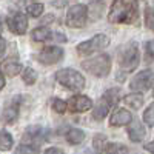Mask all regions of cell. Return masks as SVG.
I'll return each instance as SVG.
<instances>
[{
    "label": "cell",
    "mask_w": 154,
    "mask_h": 154,
    "mask_svg": "<svg viewBox=\"0 0 154 154\" xmlns=\"http://www.w3.org/2000/svg\"><path fill=\"white\" fill-rule=\"evenodd\" d=\"M145 48H146V60L148 62L149 60H154V40L148 42Z\"/></svg>",
    "instance_id": "30"
},
{
    "label": "cell",
    "mask_w": 154,
    "mask_h": 154,
    "mask_svg": "<svg viewBox=\"0 0 154 154\" xmlns=\"http://www.w3.org/2000/svg\"><path fill=\"white\" fill-rule=\"evenodd\" d=\"M66 140L71 145H79L85 140V133L79 128H71V130L66 133Z\"/></svg>",
    "instance_id": "17"
},
{
    "label": "cell",
    "mask_w": 154,
    "mask_h": 154,
    "mask_svg": "<svg viewBox=\"0 0 154 154\" xmlns=\"http://www.w3.org/2000/svg\"><path fill=\"white\" fill-rule=\"evenodd\" d=\"M31 37H32V40H35V42H46L48 38L53 37V32H51L48 28H45V26H38V28H35L31 32Z\"/></svg>",
    "instance_id": "18"
},
{
    "label": "cell",
    "mask_w": 154,
    "mask_h": 154,
    "mask_svg": "<svg viewBox=\"0 0 154 154\" xmlns=\"http://www.w3.org/2000/svg\"><path fill=\"white\" fill-rule=\"evenodd\" d=\"M109 45V37L105 34H97L93 38H89L86 42H82L77 45V53L80 54H91L96 51H100Z\"/></svg>",
    "instance_id": "6"
},
{
    "label": "cell",
    "mask_w": 154,
    "mask_h": 154,
    "mask_svg": "<svg viewBox=\"0 0 154 154\" xmlns=\"http://www.w3.org/2000/svg\"><path fill=\"white\" fill-rule=\"evenodd\" d=\"M26 12L32 17H40L43 14V5L42 3H31L28 8H26Z\"/></svg>",
    "instance_id": "26"
},
{
    "label": "cell",
    "mask_w": 154,
    "mask_h": 154,
    "mask_svg": "<svg viewBox=\"0 0 154 154\" xmlns=\"http://www.w3.org/2000/svg\"><path fill=\"white\" fill-rule=\"evenodd\" d=\"M22 79H23V82L26 85H34L35 80H37V72L32 68H26L23 71V74H22Z\"/></svg>",
    "instance_id": "23"
},
{
    "label": "cell",
    "mask_w": 154,
    "mask_h": 154,
    "mask_svg": "<svg viewBox=\"0 0 154 154\" xmlns=\"http://www.w3.org/2000/svg\"><path fill=\"white\" fill-rule=\"evenodd\" d=\"M3 86H5V77H3L2 72H0V91L3 89Z\"/></svg>",
    "instance_id": "34"
},
{
    "label": "cell",
    "mask_w": 154,
    "mask_h": 154,
    "mask_svg": "<svg viewBox=\"0 0 154 154\" xmlns=\"http://www.w3.org/2000/svg\"><path fill=\"white\" fill-rule=\"evenodd\" d=\"M8 23V28L12 34H17V35H22L26 32V28H28V19L23 12H14L11 14L6 20Z\"/></svg>",
    "instance_id": "9"
},
{
    "label": "cell",
    "mask_w": 154,
    "mask_h": 154,
    "mask_svg": "<svg viewBox=\"0 0 154 154\" xmlns=\"http://www.w3.org/2000/svg\"><path fill=\"white\" fill-rule=\"evenodd\" d=\"M56 79L60 85H63L72 91H80L85 88V79L80 72H77L72 68H63L56 72Z\"/></svg>",
    "instance_id": "2"
},
{
    "label": "cell",
    "mask_w": 154,
    "mask_h": 154,
    "mask_svg": "<svg viewBox=\"0 0 154 154\" xmlns=\"http://www.w3.org/2000/svg\"><path fill=\"white\" fill-rule=\"evenodd\" d=\"M12 143H14V140H12V136L9 133L5 131V130L0 131V149L2 151H9L12 148Z\"/></svg>",
    "instance_id": "20"
},
{
    "label": "cell",
    "mask_w": 154,
    "mask_h": 154,
    "mask_svg": "<svg viewBox=\"0 0 154 154\" xmlns=\"http://www.w3.org/2000/svg\"><path fill=\"white\" fill-rule=\"evenodd\" d=\"M45 154H63V151L60 148H56V146H51L45 151Z\"/></svg>",
    "instance_id": "32"
},
{
    "label": "cell",
    "mask_w": 154,
    "mask_h": 154,
    "mask_svg": "<svg viewBox=\"0 0 154 154\" xmlns=\"http://www.w3.org/2000/svg\"><path fill=\"white\" fill-rule=\"evenodd\" d=\"M86 19H88V8H86V5L79 3L68 9L65 22L69 28H82V26H85Z\"/></svg>",
    "instance_id": "5"
},
{
    "label": "cell",
    "mask_w": 154,
    "mask_h": 154,
    "mask_svg": "<svg viewBox=\"0 0 154 154\" xmlns=\"http://www.w3.org/2000/svg\"><path fill=\"white\" fill-rule=\"evenodd\" d=\"M82 68L96 77H106L111 71V59L108 54H100L82 63Z\"/></svg>",
    "instance_id": "4"
},
{
    "label": "cell",
    "mask_w": 154,
    "mask_h": 154,
    "mask_svg": "<svg viewBox=\"0 0 154 154\" xmlns=\"http://www.w3.org/2000/svg\"><path fill=\"white\" fill-rule=\"evenodd\" d=\"M145 25H146V28L154 31V8L151 6H146L145 9Z\"/></svg>",
    "instance_id": "27"
},
{
    "label": "cell",
    "mask_w": 154,
    "mask_h": 154,
    "mask_svg": "<svg viewBox=\"0 0 154 154\" xmlns=\"http://www.w3.org/2000/svg\"><path fill=\"white\" fill-rule=\"evenodd\" d=\"M143 122L148 125V126H152L154 125V103H151L145 112H143Z\"/></svg>",
    "instance_id": "28"
},
{
    "label": "cell",
    "mask_w": 154,
    "mask_h": 154,
    "mask_svg": "<svg viewBox=\"0 0 154 154\" xmlns=\"http://www.w3.org/2000/svg\"><path fill=\"white\" fill-rule=\"evenodd\" d=\"M48 131L43 130L40 126H29L26 131L23 134V139L26 140H31V142H35V140H45V134Z\"/></svg>",
    "instance_id": "15"
},
{
    "label": "cell",
    "mask_w": 154,
    "mask_h": 154,
    "mask_svg": "<svg viewBox=\"0 0 154 154\" xmlns=\"http://www.w3.org/2000/svg\"><path fill=\"white\" fill-rule=\"evenodd\" d=\"M139 46L136 42H130V43H126L122 49H120V53H119V65L123 71L126 72H130L133 69L137 68L139 65Z\"/></svg>",
    "instance_id": "3"
},
{
    "label": "cell",
    "mask_w": 154,
    "mask_h": 154,
    "mask_svg": "<svg viewBox=\"0 0 154 154\" xmlns=\"http://www.w3.org/2000/svg\"><path fill=\"white\" fill-rule=\"evenodd\" d=\"M128 136L133 142H140V140H143L145 137V126L140 123L139 120L137 122H133L128 128Z\"/></svg>",
    "instance_id": "14"
},
{
    "label": "cell",
    "mask_w": 154,
    "mask_h": 154,
    "mask_svg": "<svg viewBox=\"0 0 154 154\" xmlns=\"http://www.w3.org/2000/svg\"><path fill=\"white\" fill-rule=\"evenodd\" d=\"M152 96H154V89H152Z\"/></svg>",
    "instance_id": "37"
},
{
    "label": "cell",
    "mask_w": 154,
    "mask_h": 154,
    "mask_svg": "<svg viewBox=\"0 0 154 154\" xmlns=\"http://www.w3.org/2000/svg\"><path fill=\"white\" fill-rule=\"evenodd\" d=\"M68 108L72 112H85L93 108V100L86 96H72L68 100Z\"/></svg>",
    "instance_id": "10"
},
{
    "label": "cell",
    "mask_w": 154,
    "mask_h": 154,
    "mask_svg": "<svg viewBox=\"0 0 154 154\" xmlns=\"http://www.w3.org/2000/svg\"><path fill=\"white\" fill-rule=\"evenodd\" d=\"M125 103L128 105V106H131V108H134V109H139L140 106L143 105V97H142V94H139V93H133V94H128V96H125Z\"/></svg>",
    "instance_id": "19"
},
{
    "label": "cell",
    "mask_w": 154,
    "mask_h": 154,
    "mask_svg": "<svg viewBox=\"0 0 154 154\" xmlns=\"http://www.w3.org/2000/svg\"><path fill=\"white\" fill-rule=\"evenodd\" d=\"M108 111H109V103L105 99H102L99 103L96 105L94 111H93V117L96 120H102V119H105V116L108 114Z\"/></svg>",
    "instance_id": "16"
},
{
    "label": "cell",
    "mask_w": 154,
    "mask_h": 154,
    "mask_svg": "<svg viewBox=\"0 0 154 154\" xmlns=\"http://www.w3.org/2000/svg\"><path fill=\"white\" fill-rule=\"evenodd\" d=\"M152 82H154V72L151 69H143L131 79L130 88L134 89L136 93H139V91L143 93V91H148V89L151 88Z\"/></svg>",
    "instance_id": "7"
},
{
    "label": "cell",
    "mask_w": 154,
    "mask_h": 154,
    "mask_svg": "<svg viewBox=\"0 0 154 154\" xmlns=\"http://www.w3.org/2000/svg\"><path fill=\"white\" fill-rule=\"evenodd\" d=\"M16 154H38V148L29 143H23L20 146H17Z\"/></svg>",
    "instance_id": "25"
},
{
    "label": "cell",
    "mask_w": 154,
    "mask_h": 154,
    "mask_svg": "<svg viewBox=\"0 0 154 154\" xmlns=\"http://www.w3.org/2000/svg\"><path fill=\"white\" fill-rule=\"evenodd\" d=\"M133 122V114L126 109H117L109 119V125L111 126H125L128 123Z\"/></svg>",
    "instance_id": "11"
},
{
    "label": "cell",
    "mask_w": 154,
    "mask_h": 154,
    "mask_svg": "<svg viewBox=\"0 0 154 154\" xmlns=\"http://www.w3.org/2000/svg\"><path fill=\"white\" fill-rule=\"evenodd\" d=\"M0 29H2V19H0Z\"/></svg>",
    "instance_id": "36"
},
{
    "label": "cell",
    "mask_w": 154,
    "mask_h": 154,
    "mask_svg": "<svg viewBox=\"0 0 154 154\" xmlns=\"http://www.w3.org/2000/svg\"><path fill=\"white\" fill-rule=\"evenodd\" d=\"M105 151H106V154H130L128 152V148L120 145V143H109Z\"/></svg>",
    "instance_id": "24"
},
{
    "label": "cell",
    "mask_w": 154,
    "mask_h": 154,
    "mask_svg": "<svg viewBox=\"0 0 154 154\" xmlns=\"http://www.w3.org/2000/svg\"><path fill=\"white\" fill-rule=\"evenodd\" d=\"M145 148H146L148 151H151V152H154V142H152V143H148V145H145Z\"/></svg>",
    "instance_id": "35"
},
{
    "label": "cell",
    "mask_w": 154,
    "mask_h": 154,
    "mask_svg": "<svg viewBox=\"0 0 154 154\" xmlns=\"http://www.w3.org/2000/svg\"><path fill=\"white\" fill-rule=\"evenodd\" d=\"M93 146L97 152H102V151H105L106 149V136L103 134H96L94 139H93Z\"/></svg>",
    "instance_id": "22"
},
{
    "label": "cell",
    "mask_w": 154,
    "mask_h": 154,
    "mask_svg": "<svg viewBox=\"0 0 154 154\" xmlns=\"http://www.w3.org/2000/svg\"><path fill=\"white\" fill-rule=\"evenodd\" d=\"M66 108H68V103L65 100H62V99H54L53 100V109L56 111V112H59V114H63L66 111Z\"/></svg>",
    "instance_id": "29"
},
{
    "label": "cell",
    "mask_w": 154,
    "mask_h": 154,
    "mask_svg": "<svg viewBox=\"0 0 154 154\" xmlns=\"http://www.w3.org/2000/svg\"><path fill=\"white\" fill-rule=\"evenodd\" d=\"M19 116V102H11V103L3 109V114H2V122L3 123H12Z\"/></svg>",
    "instance_id": "13"
},
{
    "label": "cell",
    "mask_w": 154,
    "mask_h": 154,
    "mask_svg": "<svg viewBox=\"0 0 154 154\" xmlns=\"http://www.w3.org/2000/svg\"><path fill=\"white\" fill-rule=\"evenodd\" d=\"M5 49H6V42H5V38H3L2 35H0V59L3 57Z\"/></svg>",
    "instance_id": "31"
},
{
    "label": "cell",
    "mask_w": 154,
    "mask_h": 154,
    "mask_svg": "<svg viewBox=\"0 0 154 154\" xmlns=\"http://www.w3.org/2000/svg\"><path fill=\"white\" fill-rule=\"evenodd\" d=\"M142 0H114L111 5L108 20L111 23H136Z\"/></svg>",
    "instance_id": "1"
},
{
    "label": "cell",
    "mask_w": 154,
    "mask_h": 154,
    "mask_svg": "<svg viewBox=\"0 0 154 154\" xmlns=\"http://www.w3.org/2000/svg\"><path fill=\"white\" fill-rule=\"evenodd\" d=\"M102 99H105L108 103H109V106L117 105V103H119V99H120L119 89H117V88H111V89H108V91L103 94V97H102Z\"/></svg>",
    "instance_id": "21"
},
{
    "label": "cell",
    "mask_w": 154,
    "mask_h": 154,
    "mask_svg": "<svg viewBox=\"0 0 154 154\" xmlns=\"http://www.w3.org/2000/svg\"><path fill=\"white\" fill-rule=\"evenodd\" d=\"M0 69L2 72L8 77H14L17 75L20 71H22V63L16 59H6L2 62V65H0Z\"/></svg>",
    "instance_id": "12"
},
{
    "label": "cell",
    "mask_w": 154,
    "mask_h": 154,
    "mask_svg": "<svg viewBox=\"0 0 154 154\" xmlns=\"http://www.w3.org/2000/svg\"><path fill=\"white\" fill-rule=\"evenodd\" d=\"M53 37H56V38H57V42H66V35H63V34H60V32L53 34Z\"/></svg>",
    "instance_id": "33"
},
{
    "label": "cell",
    "mask_w": 154,
    "mask_h": 154,
    "mask_svg": "<svg viewBox=\"0 0 154 154\" xmlns=\"http://www.w3.org/2000/svg\"><path fill=\"white\" fill-rule=\"evenodd\" d=\"M35 59L43 65H54L63 59V49L59 46H46L35 56Z\"/></svg>",
    "instance_id": "8"
}]
</instances>
